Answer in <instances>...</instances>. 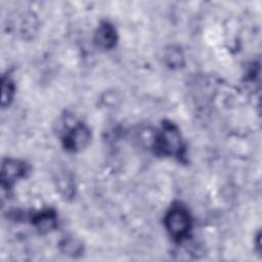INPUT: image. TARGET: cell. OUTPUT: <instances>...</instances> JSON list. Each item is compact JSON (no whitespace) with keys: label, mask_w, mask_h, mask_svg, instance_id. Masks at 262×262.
Instances as JSON below:
<instances>
[{"label":"cell","mask_w":262,"mask_h":262,"mask_svg":"<svg viewBox=\"0 0 262 262\" xmlns=\"http://www.w3.org/2000/svg\"><path fill=\"white\" fill-rule=\"evenodd\" d=\"M36 228L41 232L51 231L56 226V216L53 212L46 211L36 216L34 219Z\"/></svg>","instance_id":"8992f818"},{"label":"cell","mask_w":262,"mask_h":262,"mask_svg":"<svg viewBox=\"0 0 262 262\" xmlns=\"http://www.w3.org/2000/svg\"><path fill=\"white\" fill-rule=\"evenodd\" d=\"M94 40L96 45L99 46L100 48H103V49L112 48L115 45L117 40L116 31L114 27L106 23L100 25L95 33Z\"/></svg>","instance_id":"5b68a950"},{"label":"cell","mask_w":262,"mask_h":262,"mask_svg":"<svg viewBox=\"0 0 262 262\" xmlns=\"http://www.w3.org/2000/svg\"><path fill=\"white\" fill-rule=\"evenodd\" d=\"M90 141V131L84 124H78L73 127L66 135L64 144L68 149L73 151L82 150Z\"/></svg>","instance_id":"277c9868"},{"label":"cell","mask_w":262,"mask_h":262,"mask_svg":"<svg viewBox=\"0 0 262 262\" xmlns=\"http://www.w3.org/2000/svg\"><path fill=\"white\" fill-rule=\"evenodd\" d=\"M156 147L166 156H178L181 154L182 140L179 131L172 124H165L161 133L156 137Z\"/></svg>","instance_id":"6da1fadb"},{"label":"cell","mask_w":262,"mask_h":262,"mask_svg":"<svg viewBox=\"0 0 262 262\" xmlns=\"http://www.w3.org/2000/svg\"><path fill=\"white\" fill-rule=\"evenodd\" d=\"M60 250L61 252L70 257L76 258L78 256H80L83 252V246L82 243L76 238V237H67L63 238L60 242Z\"/></svg>","instance_id":"52a82bcc"},{"label":"cell","mask_w":262,"mask_h":262,"mask_svg":"<svg viewBox=\"0 0 262 262\" xmlns=\"http://www.w3.org/2000/svg\"><path fill=\"white\" fill-rule=\"evenodd\" d=\"M165 60L169 67L173 69H178L183 66L184 56L182 51L178 47L171 46L165 52Z\"/></svg>","instance_id":"ba28073f"},{"label":"cell","mask_w":262,"mask_h":262,"mask_svg":"<svg viewBox=\"0 0 262 262\" xmlns=\"http://www.w3.org/2000/svg\"><path fill=\"white\" fill-rule=\"evenodd\" d=\"M165 225L173 237L181 238L188 233L191 220L185 209L182 207H175L167 213L165 217Z\"/></svg>","instance_id":"7a4b0ae2"},{"label":"cell","mask_w":262,"mask_h":262,"mask_svg":"<svg viewBox=\"0 0 262 262\" xmlns=\"http://www.w3.org/2000/svg\"><path fill=\"white\" fill-rule=\"evenodd\" d=\"M1 105L2 107L7 106L10 101L12 100L13 94H14V85L12 80L9 77H2V83H1Z\"/></svg>","instance_id":"9c48e42d"},{"label":"cell","mask_w":262,"mask_h":262,"mask_svg":"<svg viewBox=\"0 0 262 262\" xmlns=\"http://www.w3.org/2000/svg\"><path fill=\"white\" fill-rule=\"evenodd\" d=\"M27 171L26 165L13 159H6L2 162L1 166V182L2 186L8 187L13 184L16 180L25 176Z\"/></svg>","instance_id":"3957f363"}]
</instances>
